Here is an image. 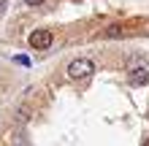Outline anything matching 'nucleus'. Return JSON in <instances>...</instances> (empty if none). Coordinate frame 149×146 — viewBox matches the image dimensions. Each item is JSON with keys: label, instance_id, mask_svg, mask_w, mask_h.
Listing matches in <instances>:
<instances>
[{"label": "nucleus", "instance_id": "1", "mask_svg": "<svg viewBox=\"0 0 149 146\" xmlns=\"http://www.w3.org/2000/svg\"><path fill=\"white\" fill-rule=\"evenodd\" d=\"M92 71H95V62L87 57H79V60L68 62V76L71 79H87V76H92Z\"/></svg>", "mask_w": 149, "mask_h": 146}, {"label": "nucleus", "instance_id": "2", "mask_svg": "<svg viewBox=\"0 0 149 146\" xmlns=\"http://www.w3.org/2000/svg\"><path fill=\"white\" fill-rule=\"evenodd\" d=\"M30 46L33 49H49L52 46V33L49 30H36L30 35Z\"/></svg>", "mask_w": 149, "mask_h": 146}, {"label": "nucleus", "instance_id": "3", "mask_svg": "<svg viewBox=\"0 0 149 146\" xmlns=\"http://www.w3.org/2000/svg\"><path fill=\"white\" fill-rule=\"evenodd\" d=\"M146 79H149V73L144 71V65L141 68H130V81L133 84H146Z\"/></svg>", "mask_w": 149, "mask_h": 146}, {"label": "nucleus", "instance_id": "4", "mask_svg": "<svg viewBox=\"0 0 149 146\" xmlns=\"http://www.w3.org/2000/svg\"><path fill=\"white\" fill-rule=\"evenodd\" d=\"M14 60H16L19 65H30V60H27V57H22V54H19V57H14Z\"/></svg>", "mask_w": 149, "mask_h": 146}, {"label": "nucleus", "instance_id": "5", "mask_svg": "<svg viewBox=\"0 0 149 146\" xmlns=\"http://www.w3.org/2000/svg\"><path fill=\"white\" fill-rule=\"evenodd\" d=\"M24 3H27V6H41L43 0H24Z\"/></svg>", "mask_w": 149, "mask_h": 146}, {"label": "nucleus", "instance_id": "6", "mask_svg": "<svg viewBox=\"0 0 149 146\" xmlns=\"http://www.w3.org/2000/svg\"><path fill=\"white\" fill-rule=\"evenodd\" d=\"M144 146H149V138H146V141H144Z\"/></svg>", "mask_w": 149, "mask_h": 146}]
</instances>
